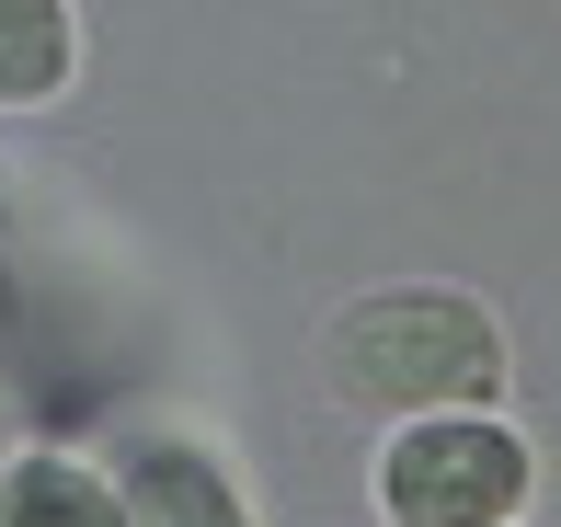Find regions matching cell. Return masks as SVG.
Returning <instances> with one entry per match:
<instances>
[{
    "label": "cell",
    "instance_id": "cell-2",
    "mask_svg": "<svg viewBox=\"0 0 561 527\" xmlns=\"http://www.w3.org/2000/svg\"><path fill=\"white\" fill-rule=\"evenodd\" d=\"M378 505L390 527H504L527 505V447L493 413H424L378 459Z\"/></svg>",
    "mask_w": 561,
    "mask_h": 527
},
{
    "label": "cell",
    "instance_id": "cell-4",
    "mask_svg": "<svg viewBox=\"0 0 561 527\" xmlns=\"http://www.w3.org/2000/svg\"><path fill=\"white\" fill-rule=\"evenodd\" d=\"M0 527H126V505L81 459H12L0 470Z\"/></svg>",
    "mask_w": 561,
    "mask_h": 527
},
{
    "label": "cell",
    "instance_id": "cell-3",
    "mask_svg": "<svg viewBox=\"0 0 561 527\" xmlns=\"http://www.w3.org/2000/svg\"><path fill=\"white\" fill-rule=\"evenodd\" d=\"M115 505H126V527H252L241 482H229L207 447H138Z\"/></svg>",
    "mask_w": 561,
    "mask_h": 527
},
{
    "label": "cell",
    "instance_id": "cell-1",
    "mask_svg": "<svg viewBox=\"0 0 561 527\" xmlns=\"http://www.w3.org/2000/svg\"><path fill=\"white\" fill-rule=\"evenodd\" d=\"M321 390L367 424H424V413H481L504 390V333L481 298L447 287H378L333 310L321 333Z\"/></svg>",
    "mask_w": 561,
    "mask_h": 527
},
{
    "label": "cell",
    "instance_id": "cell-5",
    "mask_svg": "<svg viewBox=\"0 0 561 527\" xmlns=\"http://www.w3.org/2000/svg\"><path fill=\"white\" fill-rule=\"evenodd\" d=\"M81 58V23L69 0H0V104H46Z\"/></svg>",
    "mask_w": 561,
    "mask_h": 527
}]
</instances>
